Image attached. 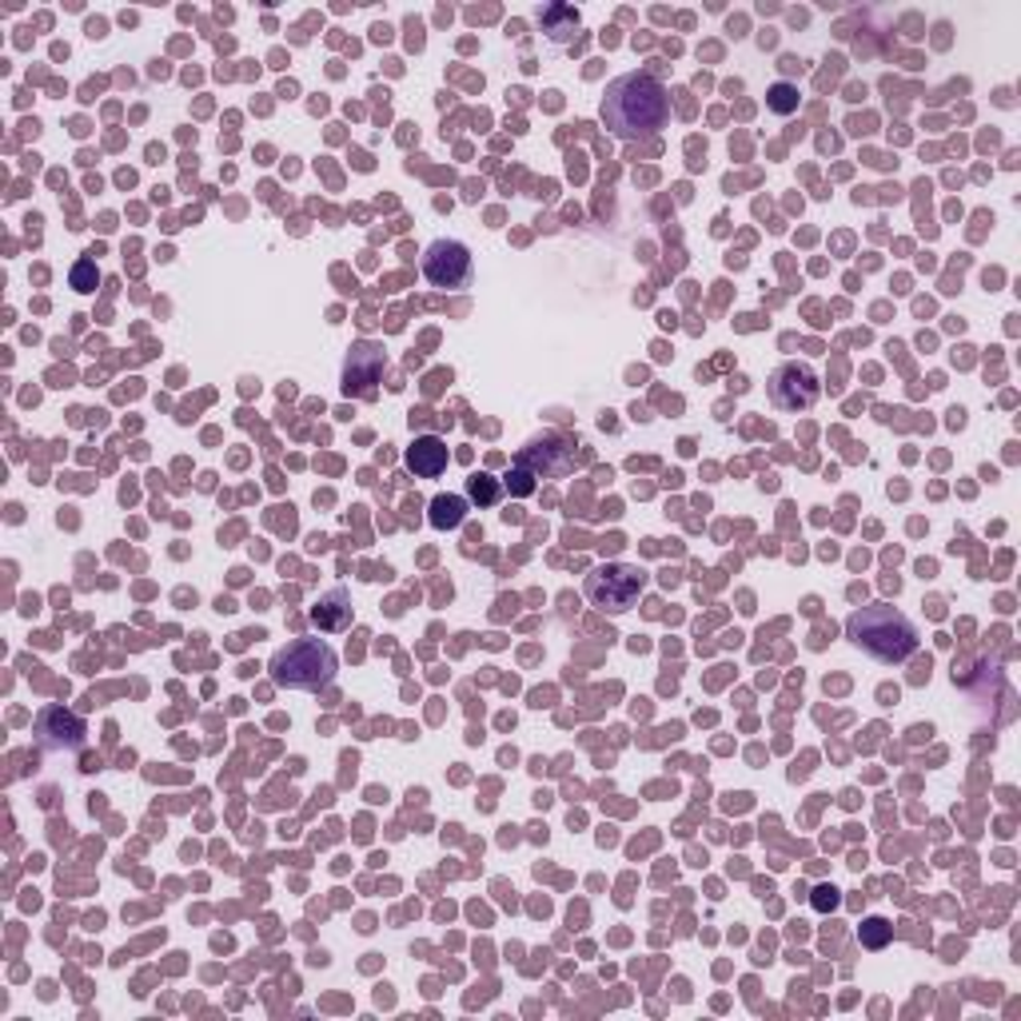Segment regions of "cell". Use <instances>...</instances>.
Listing matches in <instances>:
<instances>
[{
  "label": "cell",
  "instance_id": "6da1fadb",
  "mask_svg": "<svg viewBox=\"0 0 1021 1021\" xmlns=\"http://www.w3.org/2000/svg\"><path fill=\"white\" fill-rule=\"evenodd\" d=\"M602 125L619 140H647L670 120V96L650 72H622L602 96Z\"/></svg>",
  "mask_w": 1021,
  "mask_h": 1021
},
{
  "label": "cell",
  "instance_id": "7a4b0ae2",
  "mask_svg": "<svg viewBox=\"0 0 1021 1021\" xmlns=\"http://www.w3.org/2000/svg\"><path fill=\"white\" fill-rule=\"evenodd\" d=\"M846 639L878 662H906L917 650V630L890 602H870L846 619Z\"/></svg>",
  "mask_w": 1021,
  "mask_h": 1021
},
{
  "label": "cell",
  "instance_id": "3957f363",
  "mask_svg": "<svg viewBox=\"0 0 1021 1021\" xmlns=\"http://www.w3.org/2000/svg\"><path fill=\"white\" fill-rule=\"evenodd\" d=\"M335 670H340V659L324 639H292L267 662L272 683L284 690H324Z\"/></svg>",
  "mask_w": 1021,
  "mask_h": 1021
},
{
  "label": "cell",
  "instance_id": "277c9868",
  "mask_svg": "<svg viewBox=\"0 0 1021 1021\" xmlns=\"http://www.w3.org/2000/svg\"><path fill=\"white\" fill-rule=\"evenodd\" d=\"M642 587H647V575L627 563H607L587 575V599H591V607H599L607 615L630 611L639 602Z\"/></svg>",
  "mask_w": 1021,
  "mask_h": 1021
},
{
  "label": "cell",
  "instance_id": "5b68a950",
  "mask_svg": "<svg viewBox=\"0 0 1021 1021\" xmlns=\"http://www.w3.org/2000/svg\"><path fill=\"white\" fill-rule=\"evenodd\" d=\"M423 276L431 287H443V292H463V287L475 279V259H471L468 244L459 239H435L423 252Z\"/></svg>",
  "mask_w": 1021,
  "mask_h": 1021
},
{
  "label": "cell",
  "instance_id": "8992f818",
  "mask_svg": "<svg viewBox=\"0 0 1021 1021\" xmlns=\"http://www.w3.org/2000/svg\"><path fill=\"white\" fill-rule=\"evenodd\" d=\"M766 392H770V403L778 411H806L818 403L822 395V383L818 375H814L811 363H778L770 372V380H766Z\"/></svg>",
  "mask_w": 1021,
  "mask_h": 1021
},
{
  "label": "cell",
  "instance_id": "52a82bcc",
  "mask_svg": "<svg viewBox=\"0 0 1021 1021\" xmlns=\"http://www.w3.org/2000/svg\"><path fill=\"white\" fill-rule=\"evenodd\" d=\"M85 718L65 707H45L37 715V738L48 750H80L85 746Z\"/></svg>",
  "mask_w": 1021,
  "mask_h": 1021
},
{
  "label": "cell",
  "instance_id": "ba28073f",
  "mask_svg": "<svg viewBox=\"0 0 1021 1021\" xmlns=\"http://www.w3.org/2000/svg\"><path fill=\"white\" fill-rule=\"evenodd\" d=\"M383 367H387V360H383V347L380 344H355L352 355H347V367H344V387L347 392H367L375 380L383 375Z\"/></svg>",
  "mask_w": 1021,
  "mask_h": 1021
},
{
  "label": "cell",
  "instance_id": "9c48e42d",
  "mask_svg": "<svg viewBox=\"0 0 1021 1021\" xmlns=\"http://www.w3.org/2000/svg\"><path fill=\"white\" fill-rule=\"evenodd\" d=\"M307 619H312V627L320 635H340V630L352 627V595L344 587H332L327 595H320V602L307 611Z\"/></svg>",
  "mask_w": 1021,
  "mask_h": 1021
},
{
  "label": "cell",
  "instance_id": "30bf717a",
  "mask_svg": "<svg viewBox=\"0 0 1021 1021\" xmlns=\"http://www.w3.org/2000/svg\"><path fill=\"white\" fill-rule=\"evenodd\" d=\"M403 463H408L411 475L440 479L448 471V443L440 435H415V443L403 451Z\"/></svg>",
  "mask_w": 1021,
  "mask_h": 1021
},
{
  "label": "cell",
  "instance_id": "8fae6325",
  "mask_svg": "<svg viewBox=\"0 0 1021 1021\" xmlns=\"http://www.w3.org/2000/svg\"><path fill=\"white\" fill-rule=\"evenodd\" d=\"M567 455H571V451H567V443H563V440H554V435H551V440H534V443H527V448L519 451L516 463H519V468H527L534 479H539V475H554V471H563V468H567Z\"/></svg>",
  "mask_w": 1021,
  "mask_h": 1021
},
{
  "label": "cell",
  "instance_id": "7c38bea8",
  "mask_svg": "<svg viewBox=\"0 0 1021 1021\" xmlns=\"http://www.w3.org/2000/svg\"><path fill=\"white\" fill-rule=\"evenodd\" d=\"M463 519H468V499L463 495H435L431 499L428 523L435 527V531H455V527H463Z\"/></svg>",
  "mask_w": 1021,
  "mask_h": 1021
},
{
  "label": "cell",
  "instance_id": "4fadbf2b",
  "mask_svg": "<svg viewBox=\"0 0 1021 1021\" xmlns=\"http://www.w3.org/2000/svg\"><path fill=\"white\" fill-rule=\"evenodd\" d=\"M539 20H543L547 37H551L554 45L575 40V29H579V12H575L571 4H551V9L539 12Z\"/></svg>",
  "mask_w": 1021,
  "mask_h": 1021
},
{
  "label": "cell",
  "instance_id": "5bb4252c",
  "mask_svg": "<svg viewBox=\"0 0 1021 1021\" xmlns=\"http://www.w3.org/2000/svg\"><path fill=\"white\" fill-rule=\"evenodd\" d=\"M766 108H770V112H778V116L798 112V88L786 85V80L770 85V92H766Z\"/></svg>",
  "mask_w": 1021,
  "mask_h": 1021
},
{
  "label": "cell",
  "instance_id": "9a60e30c",
  "mask_svg": "<svg viewBox=\"0 0 1021 1021\" xmlns=\"http://www.w3.org/2000/svg\"><path fill=\"white\" fill-rule=\"evenodd\" d=\"M890 934H894V926H890L886 917H866L862 922V945L866 950H882L890 942Z\"/></svg>",
  "mask_w": 1021,
  "mask_h": 1021
},
{
  "label": "cell",
  "instance_id": "2e32d148",
  "mask_svg": "<svg viewBox=\"0 0 1021 1021\" xmlns=\"http://www.w3.org/2000/svg\"><path fill=\"white\" fill-rule=\"evenodd\" d=\"M68 284L77 287V292H96V284H100V272H96V264L92 259H77L72 264V272H68Z\"/></svg>",
  "mask_w": 1021,
  "mask_h": 1021
},
{
  "label": "cell",
  "instance_id": "e0dca14e",
  "mask_svg": "<svg viewBox=\"0 0 1021 1021\" xmlns=\"http://www.w3.org/2000/svg\"><path fill=\"white\" fill-rule=\"evenodd\" d=\"M468 491H471V499H479V503H495L499 499V483L491 475H471Z\"/></svg>",
  "mask_w": 1021,
  "mask_h": 1021
},
{
  "label": "cell",
  "instance_id": "ac0fdd59",
  "mask_svg": "<svg viewBox=\"0 0 1021 1021\" xmlns=\"http://www.w3.org/2000/svg\"><path fill=\"white\" fill-rule=\"evenodd\" d=\"M507 491H511L516 499H527V495L534 491V475H531L527 468H519V463H516V468H511V475H507Z\"/></svg>",
  "mask_w": 1021,
  "mask_h": 1021
},
{
  "label": "cell",
  "instance_id": "d6986e66",
  "mask_svg": "<svg viewBox=\"0 0 1021 1021\" xmlns=\"http://www.w3.org/2000/svg\"><path fill=\"white\" fill-rule=\"evenodd\" d=\"M811 902H814V910H822V914H826V910L838 906V890H834V886H818Z\"/></svg>",
  "mask_w": 1021,
  "mask_h": 1021
}]
</instances>
